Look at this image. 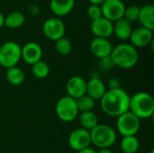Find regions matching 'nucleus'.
I'll list each match as a JSON object with an SVG mask.
<instances>
[{"instance_id":"obj_1","label":"nucleus","mask_w":154,"mask_h":153,"mask_svg":"<svg viewBox=\"0 0 154 153\" xmlns=\"http://www.w3.org/2000/svg\"><path fill=\"white\" fill-rule=\"evenodd\" d=\"M130 97L128 93L121 87L108 89L99 100L100 107L106 115L118 117L129 111Z\"/></svg>"},{"instance_id":"obj_2","label":"nucleus","mask_w":154,"mask_h":153,"mask_svg":"<svg viewBox=\"0 0 154 153\" xmlns=\"http://www.w3.org/2000/svg\"><path fill=\"white\" fill-rule=\"evenodd\" d=\"M110 57L115 64V67H118L123 69H129L137 64L139 53L137 49L132 44L123 42L116 47H113Z\"/></svg>"},{"instance_id":"obj_3","label":"nucleus","mask_w":154,"mask_h":153,"mask_svg":"<svg viewBox=\"0 0 154 153\" xmlns=\"http://www.w3.org/2000/svg\"><path fill=\"white\" fill-rule=\"evenodd\" d=\"M129 111L140 120L149 119L154 114V99L147 92H138L130 97Z\"/></svg>"},{"instance_id":"obj_4","label":"nucleus","mask_w":154,"mask_h":153,"mask_svg":"<svg viewBox=\"0 0 154 153\" xmlns=\"http://www.w3.org/2000/svg\"><path fill=\"white\" fill-rule=\"evenodd\" d=\"M91 144L98 149H110L116 142V132L108 124H98L90 132Z\"/></svg>"},{"instance_id":"obj_5","label":"nucleus","mask_w":154,"mask_h":153,"mask_svg":"<svg viewBox=\"0 0 154 153\" xmlns=\"http://www.w3.org/2000/svg\"><path fill=\"white\" fill-rule=\"evenodd\" d=\"M21 46L15 41H6L0 45V65L5 69L16 67L22 60Z\"/></svg>"},{"instance_id":"obj_6","label":"nucleus","mask_w":154,"mask_h":153,"mask_svg":"<svg viewBox=\"0 0 154 153\" xmlns=\"http://www.w3.org/2000/svg\"><path fill=\"white\" fill-rule=\"evenodd\" d=\"M55 111L58 118L64 123L74 121L79 113L76 99L69 96H65L58 100Z\"/></svg>"},{"instance_id":"obj_7","label":"nucleus","mask_w":154,"mask_h":153,"mask_svg":"<svg viewBox=\"0 0 154 153\" xmlns=\"http://www.w3.org/2000/svg\"><path fill=\"white\" fill-rule=\"evenodd\" d=\"M141 120L128 111L117 117L116 130L123 136H134L140 131Z\"/></svg>"},{"instance_id":"obj_8","label":"nucleus","mask_w":154,"mask_h":153,"mask_svg":"<svg viewBox=\"0 0 154 153\" xmlns=\"http://www.w3.org/2000/svg\"><path fill=\"white\" fill-rule=\"evenodd\" d=\"M42 32L48 40L56 41L64 37L66 26L60 18L50 17L42 24Z\"/></svg>"},{"instance_id":"obj_9","label":"nucleus","mask_w":154,"mask_h":153,"mask_svg":"<svg viewBox=\"0 0 154 153\" xmlns=\"http://www.w3.org/2000/svg\"><path fill=\"white\" fill-rule=\"evenodd\" d=\"M102 16L115 23L124 18L125 5L121 0H106L101 5Z\"/></svg>"},{"instance_id":"obj_10","label":"nucleus","mask_w":154,"mask_h":153,"mask_svg":"<svg viewBox=\"0 0 154 153\" xmlns=\"http://www.w3.org/2000/svg\"><path fill=\"white\" fill-rule=\"evenodd\" d=\"M68 142L69 147L73 151H82L84 149L90 147L91 145L90 133L88 131H86L82 128L75 129L70 133L68 138Z\"/></svg>"},{"instance_id":"obj_11","label":"nucleus","mask_w":154,"mask_h":153,"mask_svg":"<svg viewBox=\"0 0 154 153\" xmlns=\"http://www.w3.org/2000/svg\"><path fill=\"white\" fill-rule=\"evenodd\" d=\"M130 44L134 48H144L153 42V31L143 27H137L133 30L129 38Z\"/></svg>"},{"instance_id":"obj_12","label":"nucleus","mask_w":154,"mask_h":153,"mask_svg":"<svg viewBox=\"0 0 154 153\" xmlns=\"http://www.w3.org/2000/svg\"><path fill=\"white\" fill-rule=\"evenodd\" d=\"M22 60L28 65L32 66L36 62L42 60V49L41 45L35 41H30L25 43L21 48Z\"/></svg>"},{"instance_id":"obj_13","label":"nucleus","mask_w":154,"mask_h":153,"mask_svg":"<svg viewBox=\"0 0 154 153\" xmlns=\"http://www.w3.org/2000/svg\"><path fill=\"white\" fill-rule=\"evenodd\" d=\"M90 29L95 37L108 39L113 35L114 23L101 16L91 22Z\"/></svg>"},{"instance_id":"obj_14","label":"nucleus","mask_w":154,"mask_h":153,"mask_svg":"<svg viewBox=\"0 0 154 153\" xmlns=\"http://www.w3.org/2000/svg\"><path fill=\"white\" fill-rule=\"evenodd\" d=\"M89 49L91 53L96 58L100 60L111 55L113 45L108 39L95 37L89 44Z\"/></svg>"},{"instance_id":"obj_15","label":"nucleus","mask_w":154,"mask_h":153,"mask_svg":"<svg viewBox=\"0 0 154 153\" xmlns=\"http://www.w3.org/2000/svg\"><path fill=\"white\" fill-rule=\"evenodd\" d=\"M86 88L87 81L79 76L71 77L66 84V91L68 96L76 100L86 95Z\"/></svg>"},{"instance_id":"obj_16","label":"nucleus","mask_w":154,"mask_h":153,"mask_svg":"<svg viewBox=\"0 0 154 153\" xmlns=\"http://www.w3.org/2000/svg\"><path fill=\"white\" fill-rule=\"evenodd\" d=\"M106 92V87L103 80L98 77H92L87 81L86 95L96 100H100Z\"/></svg>"},{"instance_id":"obj_17","label":"nucleus","mask_w":154,"mask_h":153,"mask_svg":"<svg viewBox=\"0 0 154 153\" xmlns=\"http://www.w3.org/2000/svg\"><path fill=\"white\" fill-rule=\"evenodd\" d=\"M50 10L56 17H63L72 12L75 0H50Z\"/></svg>"},{"instance_id":"obj_18","label":"nucleus","mask_w":154,"mask_h":153,"mask_svg":"<svg viewBox=\"0 0 154 153\" xmlns=\"http://www.w3.org/2000/svg\"><path fill=\"white\" fill-rule=\"evenodd\" d=\"M137 21L141 27L148 30H154V6L151 4L144 5L140 7V13Z\"/></svg>"},{"instance_id":"obj_19","label":"nucleus","mask_w":154,"mask_h":153,"mask_svg":"<svg viewBox=\"0 0 154 153\" xmlns=\"http://www.w3.org/2000/svg\"><path fill=\"white\" fill-rule=\"evenodd\" d=\"M133 30V24L125 18H122L114 23L113 34H115L116 37L121 41H126L129 40Z\"/></svg>"},{"instance_id":"obj_20","label":"nucleus","mask_w":154,"mask_h":153,"mask_svg":"<svg viewBox=\"0 0 154 153\" xmlns=\"http://www.w3.org/2000/svg\"><path fill=\"white\" fill-rule=\"evenodd\" d=\"M79 121L80 128L88 132H90L93 128H95L99 124L98 117L93 111L80 113L79 116Z\"/></svg>"},{"instance_id":"obj_21","label":"nucleus","mask_w":154,"mask_h":153,"mask_svg":"<svg viewBox=\"0 0 154 153\" xmlns=\"http://www.w3.org/2000/svg\"><path fill=\"white\" fill-rule=\"evenodd\" d=\"M25 23V16L22 12L14 11L5 16L4 26L10 29H18Z\"/></svg>"},{"instance_id":"obj_22","label":"nucleus","mask_w":154,"mask_h":153,"mask_svg":"<svg viewBox=\"0 0 154 153\" xmlns=\"http://www.w3.org/2000/svg\"><path fill=\"white\" fill-rule=\"evenodd\" d=\"M120 148L123 153H136L140 148V142L136 135L125 136L120 142Z\"/></svg>"},{"instance_id":"obj_23","label":"nucleus","mask_w":154,"mask_h":153,"mask_svg":"<svg viewBox=\"0 0 154 153\" xmlns=\"http://www.w3.org/2000/svg\"><path fill=\"white\" fill-rule=\"evenodd\" d=\"M5 78L9 84L13 86H20L23 83L25 76L23 71L16 66L6 69Z\"/></svg>"},{"instance_id":"obj_24","label":"nucleus","mask_w":154,"mask_h":153,"mask_svg":"<svg viewBox=\"0 0 154 153\" xmlns=\"http://www.w3.org/2000/svg\"><path fill=\"white\" fill-rule=\"evenodd\" d=\"M32 72L35 78L42 79V78H45L49 76L50 67L46 62L40 60L32 66Z\"/></svg>"},{"instance_id":"obj_25","label":"nucleus","mask_w":154,"mask_h":153,"mask_svg":"<svg viewBox=\"0 0 154 153\" xmlns=\"http://www.w3.org/2000/svg\"><path fill=\"white\" fill-rule=\"evenodd\" d=\"M76 101H77L79 112H80V113L93 111L95 105H96V101L93 98H91L90 96H88V95H85V96L79 97Z\"/></svg>"},{"instance_id":"obj_26","label":"nucleus","mask_w":154,"mask_h":153,"mask_svg":"<svg viewBox=\"0 0 154 153\" xmlns=\"http://www.w3.org/2000/svg\"><path fill=\"white\" fill-rule=\"evenodd\" d=\"M55 42H56L55 48L59 54L67 56V55L70 54V52L72 51V43L68 38L63 37V38L56 41Z\"/></svg>"},{"instance_id":"obj_27","label":"nucleus","mask_w":154,"mask_h":153,"mask_svg":"<svg viewBox=\"0 0 154 153\" xmlns=\"http://www.w3.org/2000/svg\"><path fill=\"white\" fill-rule=\"evenodd\" d=\"M140 13V6L137 5H131L127 7H125V14H124V18L133 23L134 22L137 21L138 16Z\"/></svg>"},{"instance_id":"obj_28","label":"nucleus","mask_w":154,"mask_h":153,"mask_svg":"<svg viewBox=\"0 0 154 153\" xmlns=\"http://www.w3.org/2000/svg\"><path fill=\"white\" fill-rule=\"evenodd\" d=\"M87 15L91 21L101 17L102 16L101 6L97 5H89L87 8Z\"/></svg>"},{"instance_id":"obj_29","label":"nucleus","mask_w":154,"mask_h":153,"mask_svg":"<svg viewBox=\"0 0 154 153\" xmlns=\"http://www.w3.org/2000/svg\"><path fill=\"white\" fill-rule=\"evenodd\" d=\"M99 66H100V69H103V70H109V69H113L115 67V64H114L111 57L109 56V57L100 59Z\"/></svg>"},{"instance_id":"obj_30","label":"nucleus","mask_w":154,"mask_h":153,"mask_svg":"<svg viewBox=\"0 0 154 153\" xmlns=\"http://www.w3.org/2000/svg\"><path fill=\"white\" fill-rule=\"evenodd\" d=\"M108 87L109 89H116L120 87V82L116 78H110L108 81Z\"/></svg>"},{"instance_id":"obj_31","label":"nucleus","mask_w":154,"mask_h":153,"mask_svg":"<svg viewBox=\"0 0 154 153\" xmlns=\"http://www.w3.org/2000/svg\"><path fill=\"white\" fill-rule=\"evenodd\" d=\"M77 153H97V151L93 149V148H91V147H88V148H87V149H84V150H82V151H77Z\"/></svg>"},{"instance_id":"obj_32","label":"nucleus","mask_w":154,"mask_h":153,"mask_svg":"<svg viewBox=\"0 0 154 153\" xmlns=\"http://www.w3.org/2000/svg\"><path fill=\"white\" fill-rule=\"evenodd\" d=\"M90 5H101L106 0H88Z\"/></svg>"},{"instance_id":"obj_33","label":"nucleus","mask_w":154,"mask_h":153,"mask_svg":"<svg viewBox=\"0 0 154 153\" xmlns=\"http://www.w3.org/2000/svg\"><path fill=\"white\" fill-rule=\"evenodd\" d=\"M4 23H5V15L0 11V29L4 26Z\"/></svg>"},{"instance_id":"obj_34","label":"nucleus","mask_w":154,"mask_h":153,"mask_svg":"<svg viewBox=\"0 0 154 153\" xmlns=\"http://www.w3.org/2000/svg\"><path fill=\"white\" fill-rule=\"evenodd\" d=\"M97 153H114L110 149H99Z\"/></svg>"},{"instance_id":"obj_35","label":"nucleus","mask_w":154,"mask_h":153,"mask_svg":"<svg viewBox=\"0 0 154 153\" xmlns=\"http://www.w3.org/2000/svg\"><path fill=\"white\" fill-rule=\"evenodd\" d=\"M149 153H154V150H151V151H150V152Z\"/></svg>"},{"instance_id":"obj_36","label":"nucleus","mask_w":154,"mask_h":153,"mask_svg":"<svg viewBox=\"0 0 154 153\" xmlns=\"http://www.w3.org/2000/svg\"><path fill=\"white\" fill-rule=\"evenodd\" d=\"M121 1H123V2H124V0H121Z\"/></svg>"}]
</instances>
